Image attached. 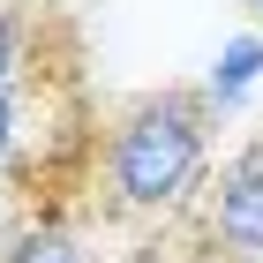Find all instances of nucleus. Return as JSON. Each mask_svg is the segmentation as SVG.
<instances>
[{
  "mask_svg": "<svg viewBox=\"0 0 263 263\" xmlns=\"http://www.w3.org/2000/svg\"><path fill=\"white\" fill-rule=\"evenodd\" d=\"M203 248L226 263H263V136L203 181Z\"/></svg>",
  "mask_w": 263,
  "mask_h": 263,
  "instance_id": "3",
  "label": "nucleus"
},
{
  "mask_svg": "<svg viewBox=\"0 0 263 263\" xmlns=\"http://www.w3.org/2000/svg\"><path fill=\"white\" fill-rule=\"evenodd\" d=\"M241 8H248V15H256V30H263V0H241Z\"/></svg>",
  "mask_w": 263,
  "mask_h": 263,
  "instance_id": "6",
  "label": "nucleus"
},
{
  "mask_svg": "<svg viewBox=\"0 0 263 263\" xmlns=\"http://www.w3.org/2000/svg\"><path fill=\"white\" fill-rule=\"evenodd\" d=\"M211 151H218V121H211V105H203L196 83L136 90V98H121L98 121L90 173H83V203H90V218L105 233L173 226L181 211L203 203Z\"/></svg>",
  "mask_w": 263,
  "mask_h": 263,
  "instance_id": "1",
  "label": "nucleus"
},
{
  "mask_svg": "<svg viewBox=\"0 0 263 263\" xmlns=\"http://www.w3.org/2000/svg\"><path fill=\"white\" fill-rule=\"evenodd\" d=\"M105 226L90 218L83 196H30L15 226L0 233V263H113L98 248Z\"/></svg>",
  "mask_w": 263,
  "mask_h": 263,
  "instance_id": "4",
  "label": "nucleus"
},
{
  "mask_svg": "<svg viewBox=\"0 0 263 263\" xmlns=\"http://www.w3.org/2000/svg\"><path fill=\"white\" fill-rule=\"evenodd\" d=\"M256 83H263V30H233L196 90H203V105H211V121H233V113L256 98Z\"/></svg>",
  "mask_w": 263,
  "mask_h": 263,
  "instance_id": "5",
  "label": "nucleus"
},
{
  "mask_svg": "<svg viewBox=\"0 0 263 263\" xmlns=\"http://www.w3.org/2000/svg\"><path fill=\"white\" fill-rule=\"evenodd\" d=\"M83 83V30L61 0H0V90Z\"/></svg>",
  "mask_w": 263,
  "mask_h": 263,
  "instance_id": "2",
  "label": "nucleus"
}]
</instances>
